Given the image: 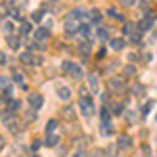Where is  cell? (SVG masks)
Returning <instances> with one entry per match:
<instances>
[{"label":"cell","instance_id":"obj_38","mask_svg":"<svg viewBox=\"0 0 157 157\" xmlns=\"http://www.w3.org/2000/svg\"><path fill=\"white\" fill-rule=\"evenodd\" d=\"M2 147H4V140H2V138H0V151H2Z\"/></svg>","mask_w":157,"mask_h":157},{"label":"cell","instance_id":"obj_36","mask_svg":"<svg viewBox=\"0 0 157 157\" xmlns=\"http://www.w3.org/2000/svg\"><path fill=\"white\" fill-rule=\"evenodd\" d=\"M6 61H9V59H6V55H4V52H0V65H4Z\"/></svg>","mask_w":157,"mask_h":157},{"label":"cell","instance_id":"obj_14","mask_svg":"<svg viewBox=\"0 0 157 157\" xmlns=\"http://www.w3.org/2000/svg\"><path fill=\"white\" fill-rule=\"evenodd\" d=\"M111 48L113 50H124L126 48V40H124V38H113V40H111Z\"/></svg>","mask_w":157,"mask_h":157},{"label":"cell","instance_id":"obj_4","mask_svg":"<svg viewBox=\"0 0 157 157\" xmlns=\"http://www.w3.org/2000/svg\"><path fill=\"white\" fill-rule=\"evenodd\" d=\"M78 29H80V25H78V19H75L71 13H69V15H67V19H65V32H67V36H73V34H78Z\"/></svg>","mask_w":157,"mask_h":157},{"label":"cell","instance_id":"obj_9","mask_svg":"<svg viewBox=\"0 0 157 157\" xmlns=\"http://www.w3.org/2000/svg\"><path fill=\"white\" fill-rule=\"evenodd\" d=\"M101 19H103L101 11H97V9H90V13H88V21H90L92 25H98V23H101Z\"/></svg>","mask_w":157,"mask_h":157},{"label":"cell","instance_id":"obj_20","mask_svg":"<svg viewBox=\"0 0 157 157\" xmlns=\"http://www.w3.org/2000/svg\"><path fill=\"white\" fill-rule=\"evenodd\" d=\"M88 86L92 88V92H98V80L94 78V75H90V78H88Z\"/></svg>","mask_w":157,"mask_h":157},{"label":"cell","instance_id":"obj_31","mask_svg":"<svg viewBox=\"0 0 157 157\" xmlns=\"http://www.w3.org/2000/svg\"><path fill=\"white\" fill-rule=\"evenodd\" d=\"M6 86H9V78L0 75V90H2V88H6Z\"/></svg>","mask_w":157,"mask_h":157},{"label":"cell","instance_id":"obj_11","mask_svg":"<svg viewBox=\"0 0 157 157\" xmlns=\"http://www.w3.org/2000/svg\"><path fill=\"white\" fill-rule=\"evenodd\" d=\"M109 88L111 90H124V78H111L109 80Z\"/></svg>","mask_w":157,"mask_h":157},{"label":"cell","instance_id":"obj_22","mask_svg":"<svg viewBox=\"0 0 157 157\" xmlns=\"http://www.w3.org/2000/svg\"><path fill=\"white\" fill-rule=\"evenodd\" d=\"M107 15L111 17V19H117V21H121V19H124L120 13H117V9H107Z\"/></svg>","mask_w":157,"mask_h":157},{"label":"cell","instance_id":"obj_2","mask_svg":"<svg viewBox=\"0 0 157 157\" xmlns=\"http://www.w3.org/2000/svg\"><path fill=\"white\" fill-rule=\"evenodd\" d=\"M63 69H65V71L69 73V75H71L73 80H82V78H84V73H82V67H80L78 63L65 61V63H63Z\"/></svg>","mask_w":157,"mask_h":157},{"label":"cell","instance_id":"obj_3","mask_svg":"<svg viewBox=\"0 0 157 157\" xmlns=\"http://www.w3.org/2000/svg\"><path fill=\"white\" fill-rule=\"evenodd\" d=\"M157 15L155 13H145V17L140 19V23H138V32H149L151 27H153V23H155Z\"/></svg>","mask_w":157,"mask_h":157},{"label":"cell","instance_id":"obj_1","mask_svg":"<svg viewBox=\"0 0 157 157\" xmlns=\"http://www.w3.org/2000/svg\"><path fill=\"white\" fill-rule=\"evenodd\" d=\"M78 109H80V113L84 117H92L94 115V101L84 94V97L80 98V103H78Z\"/></svg>","mask_w":157,"mask_h":157},{"label":"cell","instance_id":"obj_8","mask_svg":"<svg viewBox=\"0 0 157 157\" xmlns=\"http://www.w3.org/2000/svg\"><path fill=\"white\" fill-rule=\"evenodd\" d=\"M57 97L61 98V101H69L71 98V90H69V86H65V84H57Z\"/></svg>","mask_w":157,"mask_h":157},{"label":"cell","instance_id":"obj_37","mask_svg":"<svg viewBox=\"0 0 157 157\" xmlns=\"http://www.w3.org/2000/svg\"><path fill=\"white\" fill-rule=\"evenodd\" d=\"M121 4H124V6H132L134 0H121Z\"/></svg>","mask_w":157,"mask_h":157},{"label":"cell","instance_id":"obj_12","mask_svg":"<svg viewBox=\"0 0 157 157\" xmlns=\"http://www.w3.org/2000/svg\"><path fill=\"white\" fill-rule=\"evenodd\" d=\"M78 34L82 38H90V34H92V23H82L80 29H78Z\"/></svg>","mask_w":157,"mask_h":157},{"label":"cell","instance_id":"obj_30","mask_svg":"<svg viewBox=\"0 0 157 157\" xmlns=\"http://www.w3.org/2000/svg\"><path fill=\"white\" fill-rule=\"evenodd\" d=\"M17 109H19V103H17V101H13L11 105H9V109H6V111H9V113H11V115H13V113H15Z\"/></svg>","mask_w":157,"mask_h":157},{"label":"cell","instance_id":"obj_32","mask_svg":"<svg viewBox=\"0 0 157 157\" xmlns=\"http://www.w3.org/2000/svg\"><path fill=\"white\" fill-rule=\"evenodd\" d=\"M9 15H11L13 19H17L19 17V9H9Z\"/></svg>","mask_w":157,"mask_h":157},{"label":"cell","instance_id":"obj_29","mask_svg":"<svg viewBox=\"0 0 157 157\" xmlns=\"http://www.w3.org/2000/svg\"><path fill=\"white\" fill-rule=\"evenodd\" d=\"M109 117H111L109 109H107V107H105V109H101V120H103V121H109Z\"/></svg>","mask_w":157,"mask_h":157},{"label":"cell","instance_id":"obj_13","mask_svg":"<svg viewBox=\"0 0 157 157\" xmlns=\"http://www.w3.org/2000/svg\"><path fill=\"white\" fill-rule=\"evenodd\" d=\"M4 124H6V128H9V132H13V134H17V132H19V124L13 120L11 115H9V117L4 120Z\"/></svg>","mask_w":157,"mask_h":157},{"label":"cell","instance_id":"obj_23","mask_svg":"<svg viewBox=\"0 0 157 157\" xmlns=\"http://www.w3.org/2000/svg\"><path fill=\"white\" fill-rule=\"evenodd\" d=\"M42 19H44V11H34V13H32V21L40 23Z\"/></svg>","mask_w":157,"mask_h":157},{"label":"cell","instance_id":"obj_19","mask_svg":"<svg viewBox=\"0 0 157 157\" xmlns=\"http://www.w3.org/2000/svg\"><path fill=\"white\" fill-rule=\"evenodd\" d=\"M111 132H113V126H111L109 121H103V126H101V134H103V136H109Z\"/></svg>","mask_w":157,"mask_h":157},{"label":"cell","instance_id":"obj_7","mask_svg":"<svg viewBox=\"0 0 157 157\" xmlns=\"http://www.w3.org/2000/svg\"><path fill=\"white\" fill-rule=\"evenodd\" d=\"M19 59H21V63H23V65H40V63H42V59L34 57L29 50H27V52H21V57H19Z\"/></svg>","mask_w":157,"mask_h":157},{"label":"cell","instance_id":"obj_5","mask_svg":"<svg viewBox=\"0 0 157 157\" xmlns=\"http://www.w3.org/2000/svg\"><path fill=\"white\" fill-rule=\"evenodd\" d=\"M27 103H29V107L32 109H42V105H44V97L42 94H38V92H32L29 97H27Z\"/></svg>","mask_w":157,"mask_h":157},{"label":"cell","instance_id":"obj_26","mask_svg":"<svg viewBox=\"0 0 157 157\" xmlns=\"http://www.w3.org/2000/svg\"><path fill=\"white\" fill-rule=\"evenodd\" d=\"M32 32V23L29 21H21V34H29Z\"/></svg>","mask_w":157,"mask_h":157},{"label":"cell","instance_id":"obj_10","mask_svg":"<svg viewBox=\"0 0 157 157\" xmlns=\"http://www.w3.org/2000/svg\"><path fill=\"white\" fill-rule=\"evenodd\" d=\"M6 44H9V48H11V50H19L21 40H19L17 36H13V34H9V36H6Z\"/></svg>","mask_w":157,"mask_h":157},{"label":"cell","instance_id":"obj_17","mask_svg":"<svg viewBox=\"0 0 157 157\" xmlns=\"http://www.w3.org/2000/svg\"><path fill=\"white\" fill-rule=\"evenodd\" d=\"M46 145H48V147H57V145H59V136H57L55 132H50L48 136H46Z\"/></svg>","mask_w":157,"mask_h":157},{"label":"cell","instance_id":"obj_15","mask_svg":"<svg viewBox=\"0 0 157 157\" xmlns=\"http://www.w3.org/2000/svg\"><path fill=\"white\" fill-rule=\"evenodd\" d=\"M130 145H132V138L130 136H120V140H117V147L120 149H128Z\"/></svg>","mask_w":157,"mask_h":157},{"label":"cell","instance_id":"obj_25","mask_svg":"<svg viewBox=\"0 0 157 157\" xmlns=\"http://www.w3.org/2000/svg\"><path fill=\"white\" fill-rule=\"evenodd\" d=\"M13 27H15V25H13V21H4V23H2V29H4V34H6V36H9V34H13Z\"/></svg>","mask_w":157,"mask_h":157},{"label":"cell","instance_id":"obj_24","mask_svg":"<svg viewBox=\"0 0 157 157\" xmlns=\"http://www.w3.org/2000/svg\"><path fill=\"white\" fill-rule=\"evenodd\" d=\"M13 78H15V82H17V84H21V86H25V75H23V73L15 71V73H13Z\"/></svg>","mask_w":157,"mask_h":157},{"label":"cell","instance_id":"obj_21","mask_svg":"<svg viewBox=\"0 0 157 157\" xmlns=\"http://www.w3.org/2000/svg\"><path fill=\"white\" fill-rule=\"evenodd\" d=\"M121 34L132 36V34H134V25H132V23H124V27H121Z\"/></svg>","mask_w":157,"mask_h":157},{"label":"cell","instance_id":"obj_18","mask_svg":"<svg viewBox=\"0 0 157 157\" xmlns=\"http://www.w3.org/2000/svg\"><path fill=\"white\" fill-rule=\"evenodd\" d=\"M80 52H82L84 57H88V55L92 52V44H90V42H82V44H80Z\"/></svg>","mask_w":157,"mask_h":157},{"label":"cell","instance_id":"obj_16","mask_svg":"<svg viewBox=\"0 0 157 157\" xmlns=\"http://www.w3.org/2000/svg\"><path fill=\"white\" fill-rule=\"evenodd\" d=\"M71 15L75 17V19H78V21H82V19H88V11H84V9H75Z\"/></svg>","mask_w":157,"mask_h":157},{"label":"cell","instance_id":"obj_27","mask_svg":"<svg viewBox=\"0 0 157 157\" xmlns=\"http://www.w3.org/2000/svg\"><path fill=\"white\" fill-rule=\"evenodd\" d=\"M98 38H101V40H107L109 38V29L107 27H98Z\"/></svg>","mask_w":157,"mask_h":157},{"label":"cell","instance_id":"obj_6","mask_svg":"<svg viewBox=\"0 0 157 157\" xmlns=\"http://www.w3.org/2000/svg\"><path fill=\"white\" fill-rule=\"evenodd\" d=\"M34 38H36L38 42H48L50 40V32H48V27H36L34 29Z\"/></svg>","mask_w":157,"mask_h":157},{"label":"cell","instance_id":"obj_28","mask_svg":"<svg viewBox=\"0 0 157 157\" xmlns=\"http://www.w3.org/2000/svg\"><path fill=\"white\" fill-rule=\"evenodd\" d=\"M55 130H57V121H55V120H50L48 121V124H46V132H55Z\"/></svg>","mask_w":157,"mask_h":157},{"label":"cell","instance_id":"obj_33","mask_svg":"<svg viewBox=\"0 0 157 157\" xmlns=\"http://www.w3.org/2000/svg\"><path fill=\"white\" fill-rule=\"evenodd\" d=\"M134 71H136V69H134L132 65H128V67L124 69V73H126V75H134Z\"/></svg>","mask_w":157,"mask_h":157},{"label":"cell","instance_id":"obj_39","mask_svg":"<svg viewBox=\"0 0 157 157\" xmlns=\"http://www.w3.org/2000/svg\"><path fill=\"white\" fill-rule=\"evenodd\" d=\"M34 157H38V155H34Z\"/></svg>","mask_w":157,"mask_h":157},{"label":"cell","instance_id":"obj_35","mask_svg":"<svg viewBox=\"0 0 157 157\" xmlns=\"http://www.w3.org/2000/svg\"><path fill=\"white\" fill-rule=\"evenodd\" d=\"M71 157H88V155H86V151H75Z\"/></svg>","mask_w":157,"mask_h":157},{"label":"cell","instance_id":"obj_34","mask_svg":"<svg viewBox=\"0 0 157 157\" xmlns=\"http://www.w3.org/2000/svg\"><path fill=\"white\" fill-rule=\"evenodd\" d=\"M113 113H115V115H121V113H124V107H121V105H115V107H113Z\"/></svg>","mask_w":157,"mask_h":157}]
</instances>
